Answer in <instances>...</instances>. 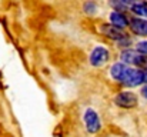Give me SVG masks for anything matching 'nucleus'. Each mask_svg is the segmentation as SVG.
<instances>
[{
	"mask_svg": "<svg viewBox=\"0 0 147 137\" xmlns=\"http://www.w3.org/2000/svg\"><path fill=\"white\" fill-rule=\"evenodd\" d=\"M121 61L124 64H134V66H146L147 67V57L144 54H140L134 50H124L121 53Z\"/></svg>",
	"mask_w": 147,
	"mask_h": 137,
	"instance_id": "nucleus-1",
	"label": "nucleus"
},
{
	"mask_svg": "<svg viewBox=\"0 0 147 137\" xmlns=\"http://www.w3.org/2000/svg\"><path fill=\"white\" fill-rule=\"evenodd\" d=\"M114 103L119 106V107H123V109H131L137 104V96L134 93H130V91H123V93H119L114 99Z\"/></svg>",
	"mask_w": 147,
	"mask_h": 137,
	"instance_id": "nucleus-2",
	"label": "nucleus"
},
{
	"mask_svg": "<svg viewBox=\"0 0 147 137\" xmlns=\"http://www.w3.org/2000/svg\"><path fill=\"white\" fill-rule=\"evenodd\" d=\"M84 123H86V129L89 133H97L100 130V120H98L97 113L93 109H87L84 113Z\"/></svg>",
	"mask_w": 147,
	"mask_h": 137,
	"instance_id": "nucleus-3",
	"label": "nucleus"
},
{
	"mask_svg": "<svg viewBox=\"0 0 147 137\" xmlns=\"http://www.w3.org/2000/svg\"><path fill=\"white\" fill-rule=\"evenodd\" d=\"M123 83L127 86H140L142 83H144V72L139 69H129Z\"/></svg>",
	"mask_w": 147,
	"mask_h": 137,
	"instance_id": "nucleus-4",
	"label": "nucleus"
},
{
	"mask_svg": "<svg viewBox=\"0 0 147 137\" xmlns=\"http://www.w3.org/2000/svg\"><path fill=\"white\" fill-rule=\"evenodd\" d=\"M107 60H109V51L104 47H96L90 54V63L96 67L103 66Z\"/></svg>",
	"mask_w": 147,
	"mask_h": 137,
	"instance_id": "nucleus-5",
	"label": "nucleus"
},
{
	"mask_svg": "<svg viewBox=\"0 0 147 137\" xmlns=\"http://www.w3.org/2000/svg\"><path fill=\"white\" fill-rule=\"evenodd\" d=\"M101 32H103V34H106L107 37H110V39H113V40H117V42L126 39V34H124L120 29H117V27H114V26H111V24H104V26H101Z\"/></svg>",
	"mask_w": 147,
	"mask_h": 137,
	"instance_id": "nucleus-6",
	"label": "nucleus"
},
{
	"mask_svg": "<svg viewBox=\"0 0 147 137\" xmlns=\"http://www.w3.org/2000/svg\"><path fill=\"white\" fill-rule=\"evenodd\" d=\"M129 69H130V67H129L127 64H124V63H116V64L111 67L110 74H111L113 79H116V80H119V82L123 83V80H124V77H126L127 72H129Z\"/></svg>",
	"mask_w": 147,
	"mask_h": 137,
	"instance_id": "nucleus-7",
	"label": "nucleus"
},
{
	"mask_svg": "<svg viewBox=\"0 0 147 137\" xmlns=\"http://www.w3.org/2000/svg\"><path fill=\"white\" fill-rule=\"evenodd\" d=\"M110 24L111 26H114V27H117V29H124L127 24H129V20H127V17L123 14V13H119V11H113V13H110Z\"/></svg>",
	"mask_w": 147,
	"mask_h": 137,
	"instance_id": "nucleus-8",
	"label": "nucleus"
},
{
	"mask_svg": "<svg viewBox=\"0 0 147 137\" xmlns=\"http://www.w3.org/2000/svg\"><path fill=\"white\" fill-rule=\"evenodd\" d=\"M131 30L139 36H147V20L143 19H133L130 23Z\"/></svg>",
	"mask_w": 147,
	"mask_h": 137,
	"instance_id": "nucleus-9",
	"label": "nucleus"
},
{
	"mask_svg": "<svg viewBox=\"0 0 147 137\" xmlns=\"http://www.w3.org/2000/svg\"><path fill=\"white\" fill-rule=\"evenodd\" d=\"M131 10H133L137 16L147 17V3H146V1H142V3H134V4L131 6Z\"/></svg>",
	"mask_w": 147,
	"mask_h": 137,
	"instance_id": "nucleus-10",
	"label": "nucleus"
},
{
	"mask_svg": "<svg viewBox=\"0 0 147 137\" xmlns=\"http://www.w3.org/2000/svg\"><path fill=\"white\" fill-rule=\"evenodd\" d=\"M83 9H84V11H86V13L93 14V13L97 10V6H96V3H93V1H87V3H84Z\"/></svg>",
	"mask_w": 147,
	"mask_h": 137,
	"instance_id": "nucleus-11",
	"label": "nucleus"
},
{
	"mask_svg": "<svg viewBox=\"0 0 147 137\" xmlns=\"http://www.w3.org/2000/svg\"><path fill=\"white\" fill-rule=\"evenodd\" d=\"M137 51L140 53V54H147V40L146 42H140V43H137Z\"/></svg>",
	"mask_w": 147,
	"mask_h": 137,
	"instance_id": "nucleus-12",
	"label": "nucleus"
},
{
	"mask_svg": "<svg viewBox=\"0 0 147 137\" xmlns=\"http://www.w3.org/2000/svg\"><path fill=\"white\" fill-rule=\"evenodd\" d=\"M144 82H146V83H147V70H146V72H144Z\"/></svg>",
	"mask_w": 147,
	"mask_h": 137,
	"instance_id": "nucleus-13",
	"label": "nucleus"
}]
</instances>
